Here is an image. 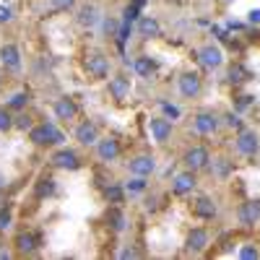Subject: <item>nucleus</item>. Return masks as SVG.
Listing matches in <instances>:
<instances>
[{
  "mask_svg": "<svg viewBox=\"0 0 260 260\" xmlns=\"http://www.w3.org/2000/svg\"><path fill=\"white\" fill-rule=\"evenodd\" d=\"M143 187H146V182H143V177H138V175H136V180L127 182V190H130V192H141Z\"/></svg>",
  "mask_w": 260,
  "mask_h": 260,
  "instance_id": "473e14b6",
  "label": "nucleus"
},
{
  "mask_svg": "<svg viewBox=\"0 0 260 260\" xmlns=\"http://www.w3.org/2000/svg\"><path fill=\"white\" fill-rule=\"evenodd\" d=\"M192 127H195V133H201V136H211L213 130L219 127V120H216L211 112H201L192 120Z\"/></svg>",
  "mask_w": 260,
  "mask_h": 260,
  "instance_id": "1a4fd4ad",
  "label": "nucleus"
},
{
  "mask_svg": "<svg viewBox=\"0 0 260 260\" xmlns=\"http://www.w3.org/2000/svg\"><path fill=\"white\" fill-rule=\"evenodd\" d=\"M99 21H102V13H99V8L96 6H83L81 11H78V24L81 26H96L99 24Z\"/></svg>",
  "mask_w": 260,
  "mask_h": 260,
  "instance_id": "6ab92c4d",
  "label": "nucleus"
},
{
  "mask_svg": "<svg viewBox=\"0 0 260 260\" xmlns=\"http://www.w3.org/2000/svg\"><path fill=\"white\" fill-rule=\"evenodd\" d=\"M52 190H55V180H50V177L39 180V185H37V195H39V198H45V195H52Z\"/></svg>",
  "mask_w": 260,
  "mask_h": 260,
  "instance_id": "a878e982",
  "label": "nucleus"
},
{
  "mask_svg": "<svg viewBox=\"0 0 260 260\" xmlns=\"http://www.w3.org/2000/svg\"><path fill=\"white\" fill-rule=\"evenodd\" d=\"M187 250L190 252H201V250H206V245H208V232L206 229H192L190 234H187Z\"/></svg>",
  "mask_w": 260,
  "mask_h": 260,
  "instance_id": "dca6fc26",
  "label": "nucleus"
},
{
  "mask_svg": "<svg viewBox=\"0 0 260 260\" xmlns=\"http://www.w3.org/2000/svg\"><path fill=\"white\" fill-rule=\"evenodd\" d=\"M26 104H29V94H24V91H21V94H13L11 102H8L11 110H24Z\"/></svg>",
  "mask_w": 260,
  "mask_h": 260,
  "instance_id": "bb28decb",
  "label": "nucleus"
},
{
  "mask_svg": "<svg viewBox=\"0 0 260 260\" xmlns=\"http://www.w3.org/2000/svg\"><path fill=\"white\" fill-rule=\"evenodd\" d=\"M29 138L37 143V146H47V143H62V133L52 125V122H45V125H39V127H31L29 130Z\"/></svg>",
  "mask_w": 260,
  "mask_h": 260,
  "instance_id": "f257e3e1",
  "label": "nucleus"
},
{
  "mask_svg": "<svg viewBox=\"0 0 260 260\" xmlns=\"http://www.w3.org/2000/svg\"><path fill=\"white\" fill-rule=\"evenodd\" d=\"M229 172H232V161L229 159H213V175L216 177H229Z\"/></svg>",
  "mask_w": 260,
  "mask_h": 260,
  "instance_id": "5701e85b",
  "label": "nucleus"
},
{
  "mask_svg": "<svg viewBox=\"0 0 260 260\" xmlns=\"http://www.w3.org/2000/svg\"><path fill=\"white\" fill-rule=\"evenodd\" d=\"M96 154L102 161H112L120 156V143L115 138H104V141H96Z\"/></svg>",
  "mask_w": 260,
  "mask_h": 260,
  "instance_id": "0eeeda50",
  "label": "nucleus"
},
{
  "mask_svg": "<svg viewBox=\"0 0 260 260\" xmlns=\"http://www.w3.org/2000/svg\"><path fill=\"white\" fill-rule=\"evenodd\" d=\"M11 127H13V117H11V112H8V110H0V130L6 133V130H11Z\"/></svg>",
  "mask_w": 260,
  "mask_h": 260,
  "instance_id": "7c9ffc66",
  "label": "nucleus"
},
{
  "mask_svg": "<svg viewBox=\"0 0 260 260\" xmlns=\"http://www.w3.org/2000/svg\"><path fill=\"white\" fill-rule=\"evenodd\" d=\"M161 110H164V112H167L172 120H177V117H180V110H177L175 104H167V102H161Z\"/></svg>",
  "mask_w": 260,
  "mask_h": 260,
  "instance_id": "c9c22d12",
  "label": "nucleus"
},
{
  "mask_svg": "<svg viewBox=\"0 0 260 260\" xmlns=\"http://www.w3.org/2000/svg\"><path fill=\"white\" fill-rule=\"evenodd\" d=\"M198 60H201V65L203 68H219V65L224 62V52L219 50V47H213V45H206L201 52H198Z\"/></svg>",
  "mask_w": 260,
  "mask_h": 260,
  "instance_id": "7ed1b4c3",
  "label": "nucleus"
},
{
  "mask_svg": "<svg viewBox=\"0 0 260 260\" xmlns=\"http://www.w3.org/2000/svg\"><path fill=\"white\" fill-rule=\"evenodd\" d=\"M240 221L242 224H255V221H260V201H250V203H242L240 206Z\"/></svg>",
  "mask_w": 260,
  "mask_h": 260,
  "instance_id": "4468645a",
  "label": "nucleus"
},
{
  "mask_svg": "<svg viewBox=\"0 0 260 260\" xmlns=\"http://www.w3.org/2000/svg\"><path fill=\"white\" fill-rule=\"evenodd\" d=\"M52 164L60 167V169H78V156H76V151H71V148H60L57 154L52 156Z\"/></svg>",
  "mask_w": 260,
  "mask_h": 260,
  "instance_id": "ddd939ff",
  "label": "nucleus"
},
{
  "mask_svg": "<svg viewBox=\"0 0 260 260\" xmlns=\"http://www.w3.org/2000/svg\"><path fill=\"white\" fill-rule=\"evenodd\" d=\"M86 71H89L94 78H104L107 73H110V62H107V57H104V55L91 52L89 57H86Z\"/></svg>",
  "mask_w": 260,
  "mask_h": 260,
  "instance_id": "20e7f679",
  "label": "nucleus"
},
{
  "mask_svg": "<svg viewBox=\"0 0 260 260\" xmlns=\"http://www.w3.org/2000/svg\"><path fill=\"white\" fill-rule=\"evenodd\" d=\"M13 125H16L18 130H31V120H29L26 115H21V117H16V120H13Z\"/></svg>",
  "mask_w": 260,
  "mask_h": 260,
  "instance_id": "f704fd0d",
  "label": "nucleus"
},
{
  "mask_svg": "<svg viewBox=\"0 0 260 260\" xmlns=\"http://www.w3.org/2000/svg\"><path fill=\"white\" fill-rule=\"evenodd\" d=\"M237 151L240 154H245V156H252L255 151L260 148V138H257V133L255 130H240V136H237Z\"/></svg>",
  "mask_w": 260,
  "mask_h": 260,
  "instance_id": "f03ea898",
  "label": "nucleus"
},
{
  "mask_svg": "<svg viewBox=\"0 0 260 260\" xmlns=\"http://www.w3.org/2000/svg\"><path fill=\"white\" fill-rule=\"evenodd\" d=\"M154 169H156L154 156H136L133 161H130V172H133V175H138V177H148Z\"/></svg>",
  "mask_w": 260,
  "mask_h": 260,
  "instance_id": "f8f14e48",
  "label": "nucleus"
},
{
  "mask_svg": "<svg viewBox=\"0 0 260 260\" xmlns=\"http://www.w3.org/2000/svg\"><path fill=\"white\" fill-rule=\"evenodd\" d=\"M0 62H3L8 71H18V68H21V55H18V47L6 45L3 50H0Z\"/></svg>",
  "mask_w": 260,
  "mask_h": 260,
  "instance_id": "f3484780",
  "label": "nucleus"
},
{
  "mask_svg": "<svg viewBox=\"0 0 260 260\" xmlns=\"http://www.w3.org/2000/svg\"><path fill=\"white\" fill-rule=\"evenodd\" d=\"M211 161V156H208V151L206 148H201V146H195V148H190L187 154H185V164L195 172V169H203L206 164Z\"/></svg>",
  "mask_w": 260,
  "mask_h": 260,
  "instance_id": "6e6552de",
  "label": "nucleus"
},
{
  "mask_svg": "<svg viewBox=\"0 0 260 260\" xmlns=\"http://www.w3.org/2000/svg\"><path fill=\"white\" fill-rule=\"evenodd\" d=\"M8 257H11V255H8L6 250H0V260H8Z\"/></svg>",
  "mask_w": 260,
  "mask_h": 260,
  "instance_id": "79ce46f5",
  "label": "nucleus"
},
{
  "mask_svg": "<svg viewBox=\"0 0 260 260\" xmlns=\"http://www.w3.org/2000/svg\"><path fill=\"white\" fill-rule=\"evenodd\" d=\"M104 31H107V34H117V31H120L117 21H115V18H104Z\"/></svg>",
  "mask_w": 260,
  "mask_h": 260,
  "instance_id": "e433bc0d",
  "label": "nucleus"
},
{
  "mask_svg": "<svg viewBox=\"0 0 260 260\" xmlns=\"http://www.w3.org/2000/svg\"><path fill=\"white\" fill-rule=\"evenodd\" d=\"M120 257H125V260H127V257H138V252H136V250H122Z\"/></svg>",
  "mask_w": 260,
  "mask_h": 260,
  "instance_id": "a19ab883",
  "label": "nucleus"
},
{
  "mask_svg": "<svg viewBox=\"0 0 260 260\" xmlns=\"http://www.w3.org/2000/svg\"><path fill=\"white\" fill-rule=\"evenodd\" d=\"M240 257H242V260H257V257H260V252H257V247L245 245V247L240 250Z\"/></svg>",
  "mask_w": 260,
  "mask_h": 260,
  "instance_id": "c756f323",
  "label": "nucleus"
},
{
  "mask_svg": "<svg viewBox=\"0 0 260 260\" xmlns=\"http://www.w3.org/2000/svg\"><path fill=\"white\" fill-rule=\"evenodd\" d=\"M0 187H3V177H0Z\"/></svg>",
  "mask_w": 260,
  "mask_h": 260,
  "instance_id": "37998d69",
  "label": "nucleus"
},
{
  "mask_svg": "<svg viewBox=\"0 0 260 260\" xmlns=\"http://www.w3.org/2000/svg\"><path fill=\"white\" fill-rule=\"evenodd\" d=\"M37 240H34V234H18V240H16V247H18V252H31L37 245H34Z\"/></svg>",
  "mask_w": 260,
  "mask_h": 260,
  "instance_id": "b1692460",
  "label": "nucleus"
},
{
  "mask_svg": "<svg viewBox=\"0 0 260 260\" xmlns=\"http://www.w3.org/2000/svg\"><path fill=\"white\" fill-rule=\"evenodd\" d=\"M245 76H247V73H245L242 65H234V68L229 71V81H232V83H240V81H245Z\"/></svg>",
  "mask_w": 260,
  "mask_h": 260,
  "instance_id": "c85d7f7f",
  "label": "nucleus"
},
{
  "mask_svg": "<svg viewBox=\"0 0 260 260\" xmlns=\"http://www.w3.org/2000/svg\"><path fill=\"white\" fill-rule=\"evenodd\" d=\"M110 224H112V229L115 232H125V226H127V219H125V213L122 211H110Z\"/></svg>",
  "mask_w": 260,
  "mask_h": 260,
  "instance_id": "393cba45",
  "label": "nucleus"
},
{
  "mask_svg": "<svg viewBox=\"0 0 260 260\" xmlns=\"http://www.w3.org/2000/svg\"><path fill=\"white\" fill-rule=\"evenodd\" d=\"M148 130H151V138L159 141V143H164V141L172 136V122L164 120V117H154V120L148 122Z\"/></svg>",
  "mask_w": 260,
  "mask_h": 260,
  "instance_id": "423d86ee",
  "label": "nucleus"
},
{
  "mask_svg": "<svg viewBox=\"0 0 260 260\" xmlns=\"http://www.w3.org/2000/svg\"><path fill=\"white\" fill-rule=\"evenodd\" d=\"M247 21H250V24H260V8H257V11H250Z\"/></svg>",
  "mask_w": 260,
  "mask_h": 260,
  "instance_id": "ea45409f",
  "label": "nucleus"
},
{
  "mask_svg": "<svg viewBox=\"0 0 260 260\" xmlns=\"http://www.w3.org/2000/svg\"><path fill=\"white\" fill-rule=\"evenodd\" d=\"M76 141L83 143V146L96 143V141H99V130H96V125H94V122H83V125H78V127H76Z\"/></svg>",
  "mask_w": 260,
  "mask_h": 260,
  "instance_id": "9b49d317",
  "label": "nucleus"
},
{
  "mask_svg": "<svg viewBox=\"0 0 260 260\" xmlns=\"http://www.w3.org/2000/svg\"><path fill=\"white\" fill-rule=\"evenodd\" d=\"M8 21H13V6L0 0V24H8Z\"/></svg>",
  "mask_w": 260,
  "mask_h": 260,
  "instance_id": "cd10ccee",
  "label": "nucleus"
},
{
  "mask_svg": "<svg viewBox=\"0 0 260 260\" xmlns=\"http://www.w3.org/2000/svg\"><path fill=\"white\" fill-rule=\"evenodd\" d=\"M180 91H182V96H187V99L198 96V94H201V76H198V73H182V76H180Z\"/></svg>",
  "mask_w": 260,
  "mask_h": 260,
  "instance_id": "39448f33",
  "label": "nucleus"
},
{
  "mask_svg": "<svg viewBox=\"0 0 260 260\" xmlns=\"http://www.w3.org/2000/svg\"><path fill=\"white\" fill-rule=\"evenodd\" d=\"M195 213L203 216V219H213V216H216V206H213V201L206 198V195H203V198H198V201H195Z\"/></svg>",
  "mask_w": 260,
  "mask_h": 260,
  "instance_id": "4be33fe9",
  "label": "nucleus"
},
{
  "mask_svg": "<svg viewBox=\"0 0 260 260\" xmlns=\"http://www.w3.org/2000/svg\"><path fill=\"white\" fill-rule=\"evenodd\" d=\"M73 3L76 0H50V6L57 8V11H68V8H73Z\"/></svg>",
  "mask_w": 260,
  "mask_h": 260,
  "instance_id": "72a5a7b5",
  "label": "nucleus"
},
{
  "mask_svg": "<svg viewBox=\"0 0 260 260\" xmlns=\"http://www.w3.org/2000/svg\"><path fill=\"white\" fill-rule=\"evenodd\" d=\"M138 34H141V37H146V39H154V37H159V34H161L159 21H156L154 16H143V18L138 21Z\"/></svg>",
  "mask_w": 260,
  "mask_h": 260,
  "instance_id": "2eb2a0df",
  "label": "nucleus"
},
{
  "mask_svg": "<svg viewBox=\"0 0 260 260\" xmlns=\"http://www.w3.org/2000/svg\"><path fill=\"white\" fill-rule=\"evenodd\" d=\"M76 112H78V107H76V102H73L71 96H60V99L55 102V115H57V120H73Z\"/></svg>",
  "mask_w": 260,
  "mask_h": 260,
  "instance_id": "9d476101",
  "label": "nucleus"
},
{
  "mask_svg": "<svg viewBox=\"0 0 260 260\" xmlns=\"http://www.w3.org/2000/svg\"><path fill=\"white\" fill-rule=\"evenodd\" d=\"M11 226V213L8 211H0V232Z\"/></svg>",
  "mask_w": 260,
  "mask_h": 260,
  "instance_id": "4c0bfd02",
  "label": "nucleus"
},
{
  "mask_svg": "<svg viewBox=\"0 0 260 260\" xmlns=\"http://www.w3.org/2000/svg\"><path fill=\"white\" fill-rule=\"evenodd\" d=\"M107 201L120 203V201H122V190H120L117 185H110V187H107Z\"/></svg>",
  "mask_w": 260,
  "mask_h": 260,
  "instance_id": "2f4dec72",
  "label": "nucleus"
},
{
  "mask_svg": "<svg viewBox=\"0 0 260 260\" xmlns=\"http://www.w3.org/2000/svg\"><path fill=\"white\" fill-rule=\"evenodd\" d=\"M195 187V177H192V169L190 172H182V175L175 177V182H172V192L175 195H185Z\"/></svg>",
  "mask_w": 260,
  "mask_h": 260,
  "instance_id": "a211bd4d",
  "label": "nucleus"
},
{
  "mask_svg": "<svg viewBox=\"0 0 260 260\" xmlns=\"http://www.w3.org/2000/svg\"><path fill=\"white\" fill-rule=\"evenodd\" d=\"M110 94H112L117 102H122V99L130 94V81H127L125 76H115V78H110Z\"/></svg>",
  "mask_w": 260,
  "mask_h": 260,
  "instance_id": "aec40b11",
  "label": "nucleus"
},
{
  "mask_svg": "<svg viewBox=\"0 0 260 260\" xmlns=\"http://www.w3.org/2000/svg\"><path fill=\"white\" fill-rule=\"evenodd\" d=\"M133 71H136L141 78H151V73L156 71V62L151 60V57H146V55H143V57H138V60L133 62Z\"/></svg>",
  "mask_w": 260,
  "mask_h": 260,
  "instance_id": "412c9836",
  "label": "nucleus"
},
{
  "mask_svg": "<svg viewBox=\"0 0 260 260\" xmlns=\"http://www.w3.org/2000/svg\"><path fill=\"white\" fill-rule=\"evenodd\" d=\"M226 125L229 127H242V120L237 117V115H226Z\"/></svg>",
  "mask_w": 260,
  "mask_h": 260,
  "instance_id": "58836bf2",
  "label": "nucleus"
}]
</instances>
